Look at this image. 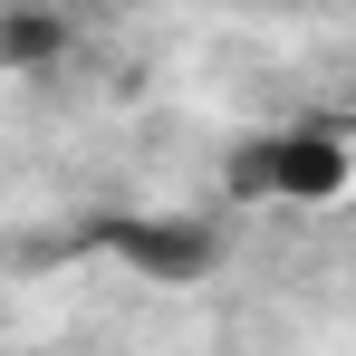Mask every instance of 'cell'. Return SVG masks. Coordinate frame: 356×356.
Listing matches in <instances>:
<instances>
[{
    "instance_id": "obj_1",
    "label": "cell",
    "mask_w": 356,
    "mask_h": 356,
    "mask_svg": "<svg viewBox=\"0 0 356 356\" xmlns=\"http://www.w3.org/2000/svg\"><path fill=\"white\" fill-rule=\"evenodd\" d=\"M356 174V145L337 116H298L270 135H241L222 154V202L232 212H327Z\"/></svg>"
},
{
    "instance_id": "obj_2",
    "label": "cell",
    "mask_w": 356,
    "mask_h": 356,
    "mask_svg": "<svg viewBox=\"0 0 356 356\" xmlns=\"http://www.w3.org/2000/svg\"><path fill=\"white\" fill-rule=\"evenodd\" d=\"M97 241L116 250L135 280H154V289H193V280H212L232 260V232L202 222V212H106Z\"/></svg>"
},
{
    "instance_id": "obj_3",
    "label": "cell",
    "mask_w": 356,
    "mask_h": 356,
    "mask_svg": "<svg viewBox=\"0 0 356 356\" xmlns=\"http://www.w3.org/2000/svg\"><path fill=\"white\" fill-rule=\"evenodd\" d=\"M77 29H67L58 0H0V77H49L67 67Z\"/></svg>"
}]
</instances>
